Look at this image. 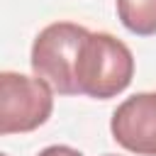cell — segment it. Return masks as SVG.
<instances>
[{"label": "cell", "instance_id": "52a82bcc", "mask_svg": "<svg viewBox=\"0 0 156 156\" xmlns=\"http://www.w3.org/2000/svg\"><path fill=\"white\" fill-rule=\"evenodd\" d=\"M105 156H117V154H105Z\"/></svg>", "mask_w": 156, "mask_h": 156}, {"label": "cell", "instance_id": "7a4b0ae2", "mask_svg": "<svg viewBox=\"0 0 156 156\" xmlns=\"http://www.w3.org/2000/svg\"><path fill=\"white\" fill-rule=\"evenodd\" d=\"M90 29L76 22H54L44 27L32 44V71L61 95L76 93V66Z\"/></svg>", "mask_w": 156, "mask_h": 156}, {"label": "cell", "instance_id": "3957f363", "mask_svg": "<svg viewBox=\"0 0 156 156\" xmlns=\"http://www.w3.org/2000/svg\"><path fill=\"white\" fill-rule=\"evenodd\" d=\"M51 85L41 78L22 73H0V134H22L41 127L51 110Z\"/></svg>", "mask_w": 156, "mask_h": 156}, {"label": "cell", "instance_id": "277c9868", "mask_svg": "<svg viewBox=\"0 0 156 156\" xmlns=\"http://www.w3.org/2000/svg\"><path fill=\"white\" fill-rule=\"evenodd\" d=\"M112 136L139 156H156V93H136L112 112Z\"/></svg>", "mask_w": 156, "mask_h": 156}, {"label": "cell", "instance_id": "8992f818", "mask_svg": "<svg viewBox=\"0 0 156 156\" xmlns=\"http://www.w3.org/2000/svg\"><path fill=\"white\" fill-rule=\"evenodd\" d=\"M37 156H83L78 149H73V146H63V144H54V146H46V149H41Z\"/></svg>", "mask_w": 156, "mask_h": 156}, {"label": "cell", "instance_id": "6da1fadb", "mask_svg": "<svg viewBox=\"0 0 156 156\" xmlns=\"http://www.w3.org/2000/svg\"><path fill=\"white\" fill-rule=\"evenodd\" d=\"M134 76V56L124 41L107 32H90L76 66V93L95 100L119 95Z\"/></svg>", "mask_w": 156, "mask_h": 156}, {"label": "cell", "instance_id": "5b68a950", "mask_svg": "<svg viewBox=\"0 0 156 156\" xmlns=\"http://www.w3.org/2000/svg\"><path fill=\"white\" fill-rule=\"evenodd\" d=\"M117 15L129 32L139 37L156 34V0H117Z\"/></svg>", "mask_w": 156, "mask_h": 156}]
</instances>
